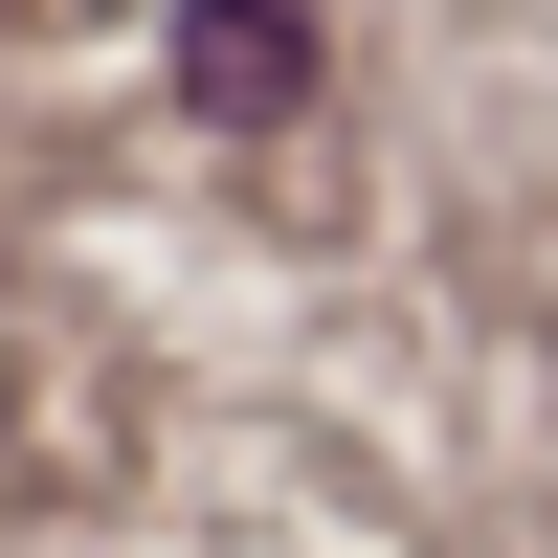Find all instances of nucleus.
Returning <instances> with one entry per match:
<instances>
[{
  "mask_svg": "<svg viewBox=\"0 0 558 558\" xmlns=\"http://www.w3.org/2000/svg\"><path fill=\"white\" fill-rule=\"evenodd\" d=\"M179 45H202V89H223V112H291V89H313V45H291V0H202Z\"/></svg>",
  "mask_w": 558,
  "mask_h": 558,
  "instance_id": "f257e3e1",
  "label": "nucleus"
}]
</instances>
